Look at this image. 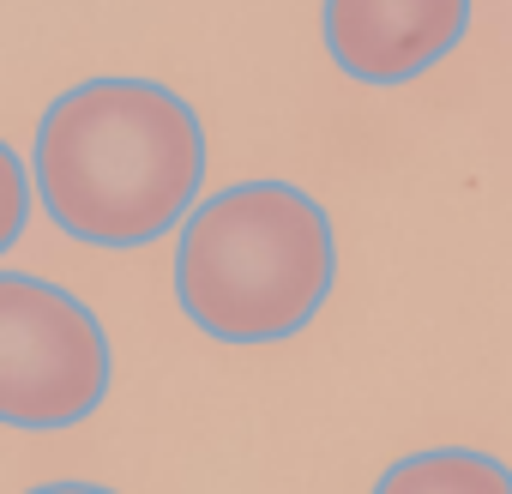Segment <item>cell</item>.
Returning a JSON list of instances; mask_svg holds the SVG:
<instances>
[{
	"label": "cell",
	"instance_id": "277c9868",
	"mask_svg": "<svg viewBox=\"0 0 512 494\" xmlns=\"http://www.w3.org/2000/svg\"><path fill=\"white\" fill-rule=\"evenodd\" d=\"M470 31V0H326L320 37L344 79L392 91L440 67Z\"/></svg>",
	"mask_w": 512,
	"mask_h": 494
},
{
	"label": "cell",
	"instance_id": "8992f818",
	"mask_svg": "<svg viewBox=\"0 0 512 494\" xmlns=\"http://www.w3.org/2000/svg\"><path fill=\"white\" fill-rule=\"evenodd\" d=\"M25 223H31V169L7 139H0V260L19 247Z\"/></svg>",
	"mask_w": 512,
	"mask_h": 494
},
{
	"label": "cell",
	"instance_id": "52a82bcc",
	"mask_svg": "<svg viewBox=\"0 0 512 494\" xmlns=\"http://www.w3.org/2000/svg\"><path fill=\"white\" fill-rule=\"evenodd\" d=\"M25 494H115V488H103V482H37Z\"/></svg>",
	"mask_w": 512,
	"mask_h": 494
},
{
	"label": "cell",
	"instance_id": "7a4b0ae2",
	"mask_svg": "<svg viewBox=\"0 0 512 494\" xmlns=\"http://www.w3.org/2000/svg\"><path fill=\"white\" fill-rule=\"evenodd\" d=\"M332 284V217L290 181L217 187L181 217L175 302L217 344H284L308 332Z\"/></svg>",
	"mask_w": 512,
	"mask_h": 494
},
{
	"label": "cell",
	"instance_id": "5b68a950",
	"mask_svg": "<svg viewBox=\"0 0 512 494\" xmlns=\"http://www.w3.org/2000/svg\"><path fill=\"white\" fill-rule=\"evenodd\" d=\"M374 494H512V464L476 446H428L386 464Z\"/></svg>",
	"mask_w": 512,
	"mask_h": 494
},
{
	"label": "cell",
	"instance_id": "3957f363",
	"mask_svg": "<svg viewBox=\"0 0 512 494\" xmlns=\"http://www.w3.org/2000/svg\"><path fill=\"white\" fill-rule=\"evenodd\" d=\"M109 380V332L73 290L0 272V428H79L103 410Z\"/></svg>",
	"mask_w": 512,
	"mask_h": 494
},
{
	"label": "cell",
	"instance_id": "6da1fadb",
	"mask_svg": "<svg viewBox=\"0 0 512 494\" xmlns=\"http://www.w3.org/2000/svg\"><path fill=\"white\" fill-rule=\"evenodd\" d=\"M31 187L85 247H151L205 187V127L157 79L103 73L61 91L31 145Z\"/></svg>",
	"mask_w": 512,
	"mask_h": 494
}]
</instances>
